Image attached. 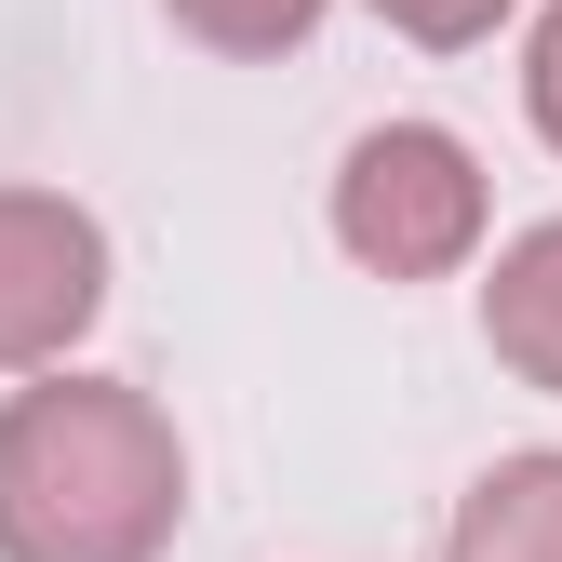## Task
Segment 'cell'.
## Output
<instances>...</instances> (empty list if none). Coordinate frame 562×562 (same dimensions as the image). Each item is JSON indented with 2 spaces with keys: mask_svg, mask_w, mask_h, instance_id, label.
Wrapping results in <instances>:
<instances>
[{
  "mask_svg": "<svg viewBox=\"0 0 562 562\" xmlns=\"http://www.w3.org/2000/svg\"><path fill=\"white\" fill-rule=\"evenodd\" d=\"M188 522V442L134 375L41 362L0 389V562H161Z\"/></svg>",
  "mask_w": 562,
  "mask_h": 562,
  "instance_id": "1",
  "label": "cell"
},
{
  "mask_svg": "<svg viewBox=\"0 0 562 562\" xmlns=\"http://www.w3.org/2000/svg\"><path fill=\"white\" fill-rule=\"evenodd\" d=\"M322 215H335L348 268H375V281H456L482 255V228H496V188H482V148L456 121H375V134H348Z\"/></svg>",
  "mask_w": 562,
  "mask_h": 562,
  "instance_id": "2",
  "label": "cell"
},
{
  "mask_svg": "<svg viewBox=\"0 0 562 562\" xmlns=\"http://www.w3.org/2000/svg\"><path fill=\"white\" fill-rule=\"evenodd\" d=\"M108 322V228L67 188H0V375L67 362Z\"/></svg>",
  "mask_w": 562,
  "mask_h": 562,
  "instance_id": "3",
  "label": "cell"
},
{
  "mask_svg": "<svg viewBox=\"0 0 562 562\" xmlns=\"http://www.w3.org/2000/svg\"><path fill=\"white\" fill-rule=\"evenodd\" d=\"M482 348H496L536 402H562V215L496 241V268H482Z\"/></svg>",
  "mask_w": 562,
  "mask_h": 562,
  "instance_id": "4",
  "label": "cell"
},
{
  "mask_svg": "<svg viewBox=\"0 0 562 562\" xmlns=\"http://www.w3.org/2000/svg\"><path fill=\"white\" fill-rule=\"evenodd\" d=\"M442 562H562V442H522L482 469L442 522Z\"/></svg>",
  "mask_w": 562,
  "mask_h": 562,
  "instance_id": "5",
  "label": "cell"
},
{
  "mask_svg": "<svg viewBox=\"0 0 562 562\" xmlns=\"http://www.w3.org/2000/svg\"><path fill=\"white\" fill-rule=\"evenodd\" d=\"M161 14L201 41V54H228V67H268V54H295L335 0H161Z\"/></svg>",
  "mask_w": 562,
  "mask_h": 562,
  "instance_id": "6",
  "label": "cell"
},
{
  "mask_svg": "<svg viewBox=\"0 0 562 562\" xmlns=\"http://www.w3.org/2000/svg\"><path fill=\"white\" fill-rule=\"evenodd\" d=\"M362 14H375V27H402L415 54H469V41H496L522 0H362Z\"/></svg>",
  "mask_w": 562,
  "mask_h": 562,
  "instance_id": "7",
  "label": "cell"
},
{
  "mask_svg": "<svg viewBox=\"0 0 562 562\" xmlns=\"http://www.w3.org/2000/svg\"><path fill=\"white\" fill-rule=\"evenodd\" d=\"M522 121L549 134V148H562V0L536 14V41H522Z\"/></svg>",
  "mask_w": 562,
  "mask_h": 562,
  "instance_id": "8",
  "label": "cell"
}]
</instances>
